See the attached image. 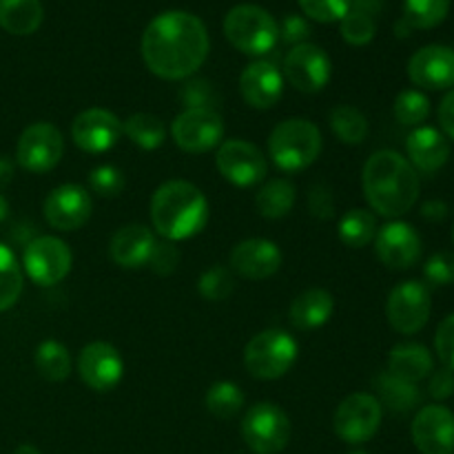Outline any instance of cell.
Returning a JSON list of instances; mask_svg holds the SVG:
<instances>
[{
  "label": "cell",
  "mask_w": 454,
  "mask_h": 454,
  "mask_svg": "<svg viewBox=\"0 0 454 454\" xmlns=\"http://www.w3.org/2000/svg\"><path fill=\"white\" fill-rule=\"evenodd\" d=\"M211 49L208 31L189 12H164L142 35V58L151 74L162 80H184L204 65Z\"/></svg>",
  "instance_id": "obj_1"
},
{
  "label": "cell",
  "mask_w": 454,
  "mask_h": 454,
  "mask_svg": "<svg viewBox=\"0 0 454 454\" xmlns=\"http://www.w3.org/2000/svg\"><path fill=\"white\" fill-rule=\"evenodd\" d=\"M362 186L368 204L380 215L397 220L412 211L419 198V176L397 151H377L362 171Z\"/></svg>",
  "instance_id": "obj_2"
},
{
  "label": "cell",
  "mask_w": 454,
  "mask_h": 454,
  "mask_svg": "<svg viewBox=\"0 0 454 454\" xmlns=\"http://www.w3.org/2000/svg\"><path fill=\"white\" fill-rule=\"evenodd\" d=\"M151 222L167 242L189 239L207 226L208 202L191 182H164L151 198Z\"/></svg>",
  "instance_id": "obj_3"
},
{
  "label": "cell",
  "mask_w": 454,
  "mask_h": 454,
  "mask_svg": "<svg viewBox=\"0 0 454 454\" xmlns=\"http://www.w3.org/2000/svg\"><path fill=\"white\" fill-rule=\"evenodd\" d=\"M269 153L282 171H304L322 153V133L306 118L284 120L270 133Z\"/></svg>",
  "instance_id": "obj_4"
},
{
  "label": "cell",
  "mask_w": 454,
  "mask_h": 454,
  "mask_svg": "<svg viewBox=\"0 0 454 454\" xmlns=\"http://www.w3.org/2000/svg\"><path fill=\"white\" fill-rule=\"evenodd\" d=\"M224 35L238 51L264 56L278 44L279 25L257 4H238L224 18Z\"/></svg>",
  "instance_id": "obj_5"
},
{
  "label": "cell",
  "mask_w": 454,
  "mask_h": 454,
  "mask_svg": "<svg viewBox=\"0 0 454 454\" xmlns=\"http://www.w3.org/2000/svg\"><path fill=\"white\" fill-rule=\"evenodd\" d=\"M297 359V341L286 331L257 333L244 350L247 371L255 380H279L293 368Z\"/></svg>",
  "instance_id": "obj_6"
},
{
  "label": "cell",
  "mask_w": 454,
  "mask_h": 454,
  "mask_svg": "<svg viewBox=\"0 0 454 454\" xmlns=\"http://www.w3.org/2000/svg\"><path fill=\"white\" fill-rule=\"evenodd\" d=\"M242 437L255 454H279L291 442V419L275 403H255L244 415Z\"/></svg>",
  "instance_id": "obj_7"
},
{
  "label": "cell",
  "mask_w": 454,
  "mask_h": 454,
  "mask_svg": "<svg viewBox=\"0 0 454 454\" xmlns=\"http://www.w3.org/2000/svg\"><path fill=\"white\" fill-rule=\"evenodd\" d=\"M433 300L430 291L424 282L408 279L390 291L386 301V315H388L390 326L402 335H415L428 324Z\"/></svg>",
  "instance_id": "obj_8"
},
{
  "label": "cell",
  "mask_w": 454,
  "mask_h": 454,
  "mask_svg": "<svg viewBox=\"0 0 454 454\" xmlns=\"http://www.w3.org/2000/svg\"><path fill=\"white\" fill-rule=\"evenodd\" d=\"M71 260L74 257H71L69 247L60 238L43 235L27 244L22 266L31 282H35L38 286H56L69 275Z\"/></svg>",
  "instance_id": "obj_9"
},
{
  "label": "cell",
  "mask_w": 454,
  "mask_h": 454,
  "mask_svg": "<svg viewBox=\"0 0 454 454\" xmlns=\"http://www.w3.org/2000/svg\"><path fill=\"white\" fill-rule=\"evenodd\" d=\"M381 415L384 408L375 395L355 393L337 406L333 426L341 442L364 443L380 430Z\"/></svg>",
  "instance_id": "obj_10"
},
{
  "label": "cell",
  "mask_w": 454,
  "mask_h": 454,
  "mask_svg": "<svg viewBox=\"0 0 454 454\" xmlns=\"http://www.w3.org/2000/svg\"><path fill=\"white\" fill-rule=\"evenodd\" d=\"M65 153V137L58 127L49 122H35L22 131L16 146V160L25 171L47 173L58 167Z\"/></svg>",
  "instance_id": "obj_11"
},
{
  "label": "cell",
  "mask_w": 454,
  "mask_h": 454,
  "mask_svg": "<svg viewBox=\"0 0 454 454\" xmlns=\"http://www.w3.org/2000/svg\"><path fill=\"white\" fill-rule=\"evenodd\" d=\"M224 137V120L215 109H184L173 122V140L186 153H207Z\"/></svg>",
  "instance_id": "obj_12"
},
{
  "label": "cell",
  "mask_w": 454,
  "mask_h": 454,
  "mask_svg": "<svg viewBox=\"0 0 454 454\" xmlns=\"http://www.w3.org/2000/svg\"><path fill=\"white\" fill-rule=\"evenodd\" d=\"M331 58L317 44H295L284 58V75L301 93L322 91L331 80Z\"/></svg>",
  "instance_id": "obj_13"
},
{
  "label": "cell",
  "mask_w": 454,
  "mask_h": 454,
  "mask_svg": "<svg viewBox=\"0 0 454 454\" xmlns=\"http://www.w3.org/2000/svg\"><path fill=\"white\" fill-rule=\"evenodd\" d=\"M215 164L217 171L235 186L260 184L269 171L262 151L247 140H226L220 145Z\"/></svg>",
  "instance_id": "obj_14"
},
{
  "label": "cell",
  "mask_w": 454,
  "mask_h": 454,
  "mask_svg": "<svg viewBox=\"0 0 454 454\" xmlns=\"http://www.w3.org/2000/svg\"><path fill=\"white\" fill-rule=\"evenodd\" d=\"M78 375L96 393L114 390L124 375L122 355L106 341H93L80 350Z\"/></svg>",
  "instance_id": "obj_15"
},
{
  "label": "cell",
  "mask_w": 454,
  "mask_h": 454,
  "mask_svg": "<svg viewBox=\"0 0 454 454\" xmlns=\"http://www.w3.org/2000/svg\"><path fill=\"white\" fill-rule=\"evenodd\" d=\"M122 136V122L111 111L93 106L82 111L71 124V137L84 153H105Z\"/></svg>",
  "instance_id": "obj_16"
},
{
  "label": "cell",
  "mask_w": 454,
  "mask_h": 454,
  "mask_svg": "<svg viewBox=\"0 0 454 454\" xmlns=\"http://www.w3.org/2000/svg\"><path fill=\"white\" fill-rule=\"evenodd\" d=\"M375 251L381 264L388 269H411L421 257V238L411 224L395 220L377 231Z\"/></svg>",
  "instance_id": "obj_17"
},
{
  "label": "cell",
  "mask_w": 454,
  "mask_h": 454,
  "mask_svg": "<svg viewBox=\"0 0 454 454\" xmlns=\"http://www.w3.org/2000/svg\"><path fill=\"white\" fill-rule=\"evenodd\" d=\"M412 442L421 454H454V412L446 406H424L412 421Z\"/></svg>",
  "instance_id": "obj_18"
},
{
  "label": "cell",
  "mask_w": 454,
  "mask_h": 454,
  "mask_svg": "<svg viewBox=\"0 0 454 454\" xmlns=\"http://www.w3.org/2000/svg\"><path fill=\"white\" fill-rule=\"evenodd\" d=\"M91 195L78 184H62L44 200V217L58 231H78L91 217Z\"/></svg>",
  "instance_id": "obj_19"
},
{
  "label": "cell",
  "mask_w": 454,
  "mask_h": 454,
  "mask_svg": "<svg viewBox=\"0 0 454 454\" xmlns=\"http://www.w3.org/2000/svg\"><path fill=\"white\" fill-rule=\"evenodd\" d=\"M408 75L417 87L428 91H443L454 87V49L443 44L421 47L408 60Z\"/></svg>",
  "instance_id": "obj_20"
},
{
  "label": "cell",
  "mask_w": 454,
  "mask_h": 454,
  "mask_svg": "<svg viewBox=\"0 0 454 454\" xmlns=\"http://www.w3.org/2000/svg\"><path fill=\"white\" fill-rule=\"evenodd\" d=\"M282 266V251L275 242L264 238L244 239L231 251V269L251 282L273 278Z\"/></svg>",
  "instance_id": "obj_21"
},
{
  "label": "cell",
  "mask_w": 454,
  "mask_h": 454,
  "mask_svg": "<svg viewBox=\"0 0 454 454\" xmlns=\"http://www.w3.org/2000/svg\"><path fill=\"white\" fill-rule=\"evenodd\" d=\"M239 93L253 109H270L282 100V71L269 60L251 62L239 75Z\"/></svg>",
  "instance_id": "obj_22"
},
{
  "label": "cell",
  "mask_w": 454,
  "mask_h": 454,
  "mask_svg": "<svg viewBox=\"0 0 454 454\" xmlns=\"http://www.w3.org/2000/svg\"><path fill=\"white\" fill-rule=\"evenodd\" d=\"M408 162L415 171L434 173L450 158V145L446 136L433 127H419L406 140Z\"/></svg>",
  "instance_id": "obj_23"
},
{
  "label": "cell",
  "mask_w": 454,
  "mask_h": 454,
  "mask_svg": "<svg viewBox=\"0 0 454 454\" xmlns=\"http://www.w3.org/2000/svg\"><path fill=\"white\" fill-rule=\"evenodd\" d=\"M155 238L151 229L145 224H129L122 226L118 233L111 238V260L122 269H140L149 264V257L153 253Z\"/></svg>",
  "instance_id": "obj_24"
},
{
  "label": "cell",
  "mask_w": 454,
  "mask_h": 454,
  "mask_svg": "<svg viewBox=\"0 0 454 454\" xmlns=\"http://www.w3.org/2000/svg\"><path fill=\"white\" fill-rule=\"evenodd\" d=\"M335 310L333 295L324 288H309L297 295L291 304V324L300 331H313L324 326Z\"/></svg>",
  "instance_id": "obj_25"
},
{
  "label": "cell",
  "mask_w": 454,
  "mask_h": 454,
  "mask_svg": "<svg viewBox=\"0 0 454 454\" xmlns=\"http://www.w3.org/2000/svg\"><path fill=\"white\" fill-rule=\"evenodd\" d=\"M434 362L433 355L426 346L421 344H397L390 350L388 357V372L390 375L399 377L403 381H417L426 380V377L433 375Z\"/></svg>",
  "instance_id": "obj_26"
},
{
  "label": "cell",
  "mask_w": 454,
  "mask_h": 454,
  "mask_svg": "<svg viewBox=\"0 0 454 454\" xmlns=\"http://www.w3.org/2000/svg\"><path fill=\"white\" fill-rule=\"evenodd\" d=\"M40 0H0V27L13 35H29L43 25Z\"/></svg>",
  "instance_id": "obj_27"
},
{
  "label": "cell",
  "mask_w": 454,
  "mask_h": 454,
  "mask_svg": "<svg viewBox=\"0 0 454 454\" xmlns=\"http://www.w3.org/2000/svg\"><path fill=\"white\" fill-rule=\"evenodd\" d=\"M377 388V399H380L381 408H388V411L399 412H411L419 406L421 393L417 388V384H411V381H403L399 377L390 375V372H381L375 380Z\"/></svg>",
  "instance_id": "obj_28"
},
{
  "label": "cell",
  "mask_w": 454,
  "mask_h": 454,
  "mask_svg": "<svg viewBox=\"0 0 454 454\" xmlns=\"http://www.w3.org/2000/svg\"><path fill=\"white\" fill-rule=\"evenodd\" d=\"M295 204V186L284 177L266 182L255 195V207L262 217L266 220H279V217L288 215Z\"/></svg>",
  "instance_id": "obj_29"
},
{
  "label": "cell",
  "mask_w": 454,
  "mask_h": 454,
  "mask_svg": "<svg viewBox=\"0 0 454 454\" xmlns=\"http://www.w3.org/2000/svg\"><path fill=\"white\" fill-rule=\"evenodd\" d=\"M122 133H127L129 140L145 151L158 149L167 137L162 120L151 114H133L122 122Z\"/></svg>",
  "instance_id": "obj_30"
},
{
  "label": "cell",
  "mask_w": 454,
  "mask_h": 454,
  "mask_svg": "<svg viewBox=\"0 0 454 454\" xmlns=\"http://www.w3.org/2000/svg\"><path fill=\"white\" fill-rule=\"evenodd\" d=\"M377 220L366 208H353L340 222V239L350 248H364L375 239Z\"/></svg>",
  "instance_id": "obj_31"
},
{
  "label": "cell",
  "mask_w": 454,
  "mask_h": 454,
  "mask_svg": "<svg viewBox=\"0 0 454 454\" xmlns=\"http://www.w3.org/2000/svg\"><path fill=\"white\" fill-rule=\"evenodd\" d=\"M35 368L47 381H65L71 372L69 350L56 340H47L35 350Z\"/></svg>",
  "instance_id": "obj_32"
},
{
  "label": "cell",
  "mask_w": 454,
  "mask_h": 454,
  "mask_svg": "<svg viewBox=\"0 0 454 454\" xmlns=\"http://www.w3.org/2000/svg\"><path fill=\"white\" fill-rule=\"evenodd\" d=\"M448 12H450V0H406L403 22L411 29H434L446 20Z\"/></svg>",
  "instance_id": "obj_33"
},
{
  "label": "cell",
  "mask_w": 454,
  "mask_h": 454,
  "mask_svg": "<svg viewBox=\"0 0 454 454\" xmlns=\"http://www.w3.org/2000/svg\"><path fill=\"white\" fill-rule=\"evenodd\" d=\"M331 129L344 145H362L368 136V120L357 106L340 105L331 111Z\"/></svg>",
  "instance_id": "obj_34"
},
{
  "label": "cell",
  "mask_w": 454,
  "mask_h": 454,
  "mask_svg": "<svg viewBox=\"0 0 454 454\" xmlns=\"http://www.w3.org/2000/svg\"><path fill=\"white\" fill-rule=\"evenodd\" d=\"M22 293V270L9 247L0 244V313L9 310Z\"/></svg>",
  "instance_id": "obj_35"
},
{
  "label": "cell",
  "mask_w": 454,
  "mask_h": 454,
  "mask_svg": "<svg viewBox=\"0 0 454 454\" xmlns=\"http://www.w3.org/2000/svg\"><path fill=\"white\" fill-rule=\"evenodd\" d=\"M207 408L217 419H231L238 415L244 406V393L233 381H217L207 393Z\"/></svg>",
  "instance_id": "obj_36"
},
{
  "label": "cell",
  "mask_w": 454,
  "mask_h": 454,
  "mask_svg": "<svg viewBox=\"0 0 454 454\" xmlns=\"http://www.w3.org/2000/svg\"><path fill=\"white\" fill-rule=\"evenodd\" d=\"M340 22L341 38L348 44H353V47H364V44L371 43L377 34V16L362 12V9L350 7L348 13H346Z\"/></svg>",
  "instance_id": "obj_37"
},
{
  "label": "cell",
  "mask_w": 454,
  "mask_h": 454,
  "mask_svg": "<svg viewBox=\"0 0 454 454\" xmlns=\"http://www.w3.org/2000/svg\"><path fill=\"white\" fill-rule=\"evenodd\" d=\"M430 115V100L417 89L402 91L395 100V118L403 127H417Z\"/></svg>",
  "instance_id": "obj_38"
},
{
  "label": "cell",
  "mask_w": 454,
  "mask_h": 454,
  "mask_svg": "<svg viewBox=\"0 0 454 454\" xmlns=\"http://www.w3.org/2000/svg\"><path fill=\"white\" fill-rule=\"evenodd\" d=\"M235 282H233V275H231L229 269L224 266H213V269L204 270L200 275V282H198V291L204 300L208 301H222L233 293Z\"/></svg>",
  "instance_id": "obj_39"
},
{
  "label": "cell",
  "mask_w": 454,
  "mask_h": 454,
  "mask_svg": "<svg viewBox=\"0 0 454 454\" xmlns=\"http://www.w3.org/2000/svg\"><path fill=\"white\" fill-rule=\"evenodd\" d=\"M180 100L186 109H215L220 96H217V89L208 80L195 78L182 87Z\"/></svg>",
  "instance_id": "obj_40"
},
{
  "label": "cell",
  "mask_w": 454,
  "mask_h": 454,
  "mask_svg": "<svg viewBox=\"0 0 454 454\" xmlns=\"http://www.w3.org/2000/svg\"><path fill=\"white\" fill-rule=\"evenodd\" d=\"M353 0H300V7L317 22H335L348 13Z\"/></svg>",
  "instance_id": "obj_41"
},
{
  "label": "cell",
  "mask_w": 454,
  "mask_h": 454,
  "mask_svg": "<svg viewBox=\"0 0 454 454\" xmlns=\"http://www.w3.org/2000/svg\"><path fill=\"white\" fill-rule=\"evenodd\" d=\"M89 184L102 198H115V195L122 193L124 189V176L122 171H118L111 164H102V167H96L89 176Z\"/></svg>",
  "instance_id": "obj_42"
},
{
  "label": "cell",
  "mask_w": 454,
  "mask_h": 454,
  "mask_svg": "<svg viewBox=\"0 0 454 454\" xmlns=\"http://www.w3.org/2000/svg\"><path fill=\"white\" fill-rule=\"evenodd\" d=\"M424 275L433 286H450L454 284V253H434L426 262Z\"/></svg>",
  "instance_id": "obj_43"
},
{
  "label": "cell",
  "mask_w": 454,
  "mask_h": 454,
  "mask_svg": "<svg viewBox=\"0 0 454 454\" xmlns=\"http://www.w3.org/2000/svg\"><path fill=\"white\" fill-rule=\"evenodd\" d=\"M180 262V251L173 242H155L153 253L149 257V266L158 275H171Z\"/></svg>",
  "instance_id": "obj_44"
},
{
  "label": "cell",
  "mask_w": 454,
  "mask_h": 454,
  "mask_svg": "<svg viewBox=\"0 0 454 454\" xmlns=\"http://www.w3.org/2000/svg\"><path fill=\"white\" fill-rule=\"evenodd\" d=\"M434 350L443 366L454 371V313L439 324L437 335H434Z\"/></svg>",
  "instance_id": "obj_45"
},
{
  "label": "cell",
  "mask_w": 454,
  "mask_h": 454,
  "mask_svg": "<svg viewBox=\"0 0 454 454\" xmlns=\"http://www.w3.org/2000/svg\"><path fill=\"white\" fill-rule=\"evenodd\" d=\"M309 208L317 220H331L335 215V198L326 184H315L309 193Z\"/></svg>",
  "instance_id": "obj_46"
},
{
  "label": "cell",
  "mask_w": 454,
  "mask_h": 454,
  "mask_svg": "<svg viewBox=\"0 0 454 454\" xmlns=\"http://www.w3.org/2000/svg\"><path fill=\"white\" fill-rule=\"evenodd\" d=\"M430 397L437 399V402H443V399L452 397L454 395V371L450 368H439V371H433L428 384Z\"/></svg>",
  "instance_id": "obj_47"
},
{
  "label": "cell",
  "mask_w": 454,
  "mask_h": 454,
  "mask_svg": "<svg viewBox=\"0 0 454 454\" xmlns=\"http://www.w3.org/2000/svg\"><path fill=\"white\" fill-rule=\"evenodd\" d=\"M310 35V27L304 18L300 16H288L284 18L282 27H279V38L284 43H291V44H301L306 38Z\"/></svg>",
  "instance_id": "obj_48"
},
{
  "label": "cell",
  "mask_w": 454,
  "mask_h": 454,
  "mask_svg": "<svg viewBox=\"0 0 454 454\" xmlns=\"http://www.w3.org/2000/svg\"><path fill=\"white\" fill-rule=\"evenodd\" d=\"M439 122H442L443 133L454 140V89L448 91V96L439 105Z\"/></svg>",
  "instance_id": "obj_49"
},
{
  "label": "cell",
  "mask_w": 454,
  "mask_h": 454,
  "mask_svg": "<svg viewBox=\"0 0 454 454\" xmlns=\"http://www.w3.org/2000/svg\"><path fill=\"white\" fill-rule=\"evenodd\" d=\"M421 215L430 222H439L448 215V207L443 202H439V200H430V202H426L421 207Z\"/></svg>",
  "instance_id": "obj_50"
},
{
  "label": "cell",
  "mask_w": 454,
  "mask_h": 454,
  "mask_svg": "<svg viewBox=\"0 0 454 454\" xmlns=\"http://www.w3.org/2000/svg\"><path fill=\"white\" fill-rule=\"evenodd\" d=\"M13 180V162L4 155H0V191Z\"/></svg>",
  "instance_id": "obj_51"
},
{
  "label": "cell",
  "mask_w": 454,
  "mask_h": 454,
  "mask_svg": "<svg viewBox=\"0 0 454 454\" xmlns=\"http://www.w3.org/2000/svg\"><path fill=\"white\" fill-rule=\"evenodd\" d=\"M381 4H384V0H353V3H350V7L362 9V12H368V13H372V16H377L381 9Z\"/></svg>",
  "instance_id": "obj_52"
},
{
  "label": "cell",
  "mask_w": 454,
  "mask_h": 454,
  "mask_svg": "<svg viewBox=\"0 0 454 454\" xmlns=\"http://www.w3.org/2000/svg\"><path fill=\"white\" fill-rule=\"evenodd\" d=\"M13 454H43V452H40L35 446H31V443H22V446L16 448V452Z\"/></svg>",
  "instance_id": "obj_53"
},
{
  "label": "cell",
  "mask_w": 454,
  "mask_h": 454,
  "mask_svg": "<svg viewBox=\"0 0 454 454\" xmlns=\"http://www.w3.org/2000/svg\"><path fill=\"white\" fill-rule=\"evenodd\" d=\"M7 215H9V204H7V200L0 195V222H3Z\"/></svg>",
  "instance_id": "obj_54"
},
{
  "label": "cell",
  "mask_w": 454,
  "mask_h": 454,
  "mask_svg": "<svg viewBox=\"0 0 454 454\" xmlns=\"http://www.w3.org/2000/svg\"><path fill=\"white\" fill-rule=\"evenodd\" d=\"M350 454H366V452H362V450H357V452H350Z\"/></svg>",
  "instance_id": "obj_55"
},
{
  "label": "cell",
  "mask_w": 454,
  "mask_h": 454,
  "mask_svg": "<svg viewBox=\"0 0 454 454\" xmlns=\"http://www.w3.org/2000/svg\"><path fill=\"white\" fill-rule=\"evenodd\" d=\"M452 242H454V231H452Z\"/></svg>",
  "instance_id": "obj_56"
}]
</instances>
